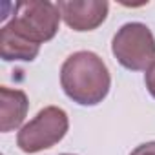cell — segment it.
I'll use <instances>...</instances> for the list:
<instances>
[{"mask_svg": "<svg viewBox=\"0 0 155 155\" xmlns=\"http://www.w3.org/2000/svg\"><path fill=\"white\" fill-rule=\"evenodd\" d=\"M64 93L81 106L101 104L111 88V77L104 60L93 51H77L60 68Z\"/></svg>", "mask_w": 155, "mask_h": 155, "instance_id": "1", "label": "cell"}, {"mask_svg": "<svg viewBox=\"0 0 155 155\" xmlns=\"http://www.w3.org/2000/svg\"><path fill=\"white\" fill-rule=\"evenodd\" d=\"M60 18L57 4L48 0H24L15 4V13L8 26L40 46L57 35Z\"/></svg>", "mask_w": 155, "mask_h": 155, "instance_id": "2", "label": "cell"}, {"mask_svg": "<svg viewBox=\"0 0 155 155\" xmlns=\"http://www.w3.org/2000/svg\"><path fill=\"white\" fill-rule=\"evenodd\" d=\"M111 53L130 71L148 69L155 62V37L146 24L128 22L115 33Z\"/></svg>", "mask_w": 155, "mask_h": 155, "instance_id": "3", "label": "cell"}, {"mask_svg": "<svg viewBox=\"0 0 155 155\" xmlns=\"http://www.w3.org/2000/svg\"><path fill=\"white\" fill-rule=\"evenodd\" d=\"M68 113L58 106L40 110L17 135V146L24 153H38L60 142L68 133Z\"/></svg>", "mask_w": 155, "mask_h": 155, "instance_id": "4", "label": "cell"}, {"mask_svg": "<svg viewBox=\"0 0 155 155\" xmlns=\"http://www.w3.org/2000/svg\"><path fill=\"white\" fill-rule=\"evenodd\" d=\"M62 20L73 31H93L108 17L106 0H60L57 4Z\"/></svg>", "mask_w": 155, "mask_h": 155, "instance_id": "5", "label": "cell"}, {"mask_svg": "<svg viewBox=\"0 0 155 155\" xmlns=\"http://www.w3.org/2000/svg\"><path fill=\"white\" fill-rule=\"evenodd\" d=\"M28 108V95L22 90H11L8 86H2L0 88V111H2L0 130L4 133L17 130L24 122Z\"/></svg>", "mask_w": 155, "mask_h": 155, "instance_id": "6", "label": "cell"}, {"mask_svg": "<svg viewBox=\"0 0 155 155\" xmlns=\"http://www.w3.org/2000/svg\"><path fill=\"white\" fill-rule=\"evenodd\" d=\"M38 51H40L38 44L28 40L20 33L11 29L8 24L0 31V57L6 62H13V60L31 62L37 58Z\"/></svg>", "mask_w": 155, "mask_h": 155, "instance_id": "7", "label": "cell"}, {"mask_svg": "<svg viewBox=\"0 0 155 155\" xmlns=\"http://www.w3.org/2000/svg\"><path fill=\"white\" fill-rule=\"evenodd\" d=\"M144 84L150 91V95L155 99V62L146 69V75H144Z\"/></svg>", "mask_w": 155, "mask_h": 155, "instance_id": "8", "label": "cell"}, {"mask_svg": "<svg viewBox=\"0 0 155 155\" xmlns=\"http://www.w3.org/2000/svg\"><path fill=\"white\" fill-rule=\"evenodd\" d=\"M130 155H155V140H151V142H144V144L137 146Z\"/></svg>", "mask_w": 155, "mask_h": 155, "instance_id": "9", "label": "cell"}, {"mask_svg": "<svg viewBox=\"0 0 155 155\" xmlns=\"http://www.w3.org/2000/svg\"><path fill=\"white\" fill-rule=\"evenodd\" d=\"M62 155H73V153H62Z\"/></svg>", "mask_w": 155, "mask_h": 155, "instance_id": "10", "label": "cell"}]
</instances>
